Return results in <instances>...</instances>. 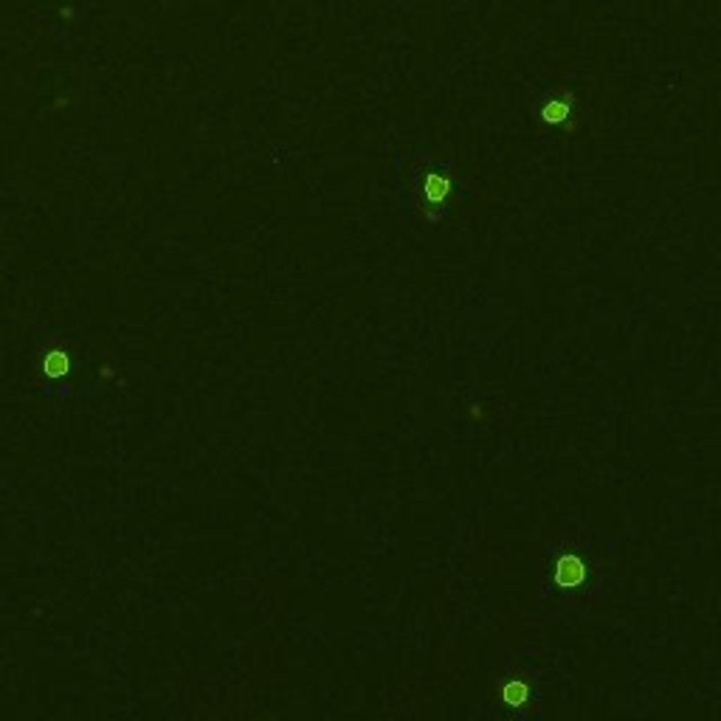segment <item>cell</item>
Instances as JSON below:
<instances>
[{"label": "cell", "mask_w": 721, "mask_h": 721, "mask_svg": "<svg viewBox=\"0 0 721 721\" xmlns=\"http://www.w3.org/2000/svg\"><path fill=\"white\" fill-rule=\"evenodd\" d=\"M583 580H586V567H583V561L575 558V555L561 558V564H558V583L567 586V589H575V586H580Z\"/></svg>", "instance_id": "cell-1"}, {"label": "cell", "mask_w": 721, "mask_h": 721, "mask_svg": "<svg viewBox=\"0 0 721 721\" xmlns=\"http://www.w3.org/2000/svg\"><path fill=\"white\" fill-rule=\"evenodd\" d=\"M46 372L48 375H65L68 372V355L65 353H51L46 358Z\"/></svg>", "instance_id": "cell-2"}, {"label": "cell", "mask_w": 721, "mask_h": 721, "mask_svg": "<svg viewBox=\"0 0 721 721\" xmlns=\"http://www.w3.org/2000/svg\"><path fill=\"white\" fill-rule=\"evenodd\" d=\"M504 699L510 702V704H522L524 699H527V688L522 685V682H510V685H504Z\"/></svg>", "instance_id": "cell-3"}, {"label": "cell", "mask_w": 721, "mask_h": 721, "mask_svg": "<svg viewBox=\"0 0 721 721\" xmlns=\"http://www.w3.org/2000/svg\"><path fill=\"white\" fill-rule=\"evenodd\" d=\"M426 192H429V197H431V200H443V197H445V192H448V181H443V178H429V184H426Z\"/></svg>", "instance_id": "cell-4"}, {"label": "cell", "mask_w": 721, "mask_h": 721, "mask_svg": "<svg viewBox=\"0 0 721 721\" xmlns=\"http://www.w3.org/2000/svg\"><path fill=\"white\" fill-rule=\"evenodd\" d=\"M564 116H567V107H558V105L546 107V113H544V118H549V121H558V118H564Z\"/></svg>", "instance_id": "cell-5"}]
</instances>
